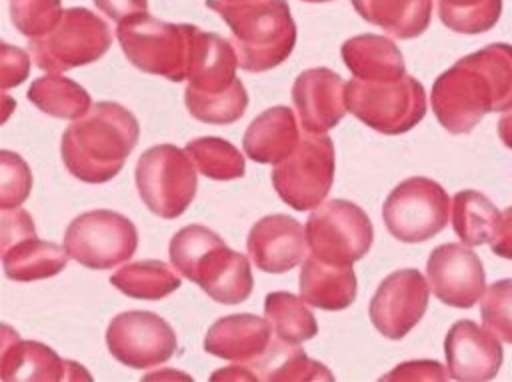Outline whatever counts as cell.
<instances>
[{
  "instance_id": "obj_1",
  "label": "cell",
  "mask_w": 512,
  "mask_h": 382,
  "mask_svg": "<svg viewBox=\"0 0 512 382\" xmlns=\"http://www.w3.org/2000/svg\"><path fill=\"white\" fill-rule=\"evenodd\" d=\"M430 102L450 134H468L488 112H510L512 46L494 42L460 58L434 80Z\"/></svg>"
},
{
  "instance_id": "obj_2",
  "label": "cell",
  "mask_w": 512,
  "mask_h": 382,
  "mask_svg": "<svg viewBox=\"0 0 512 382\" xmlns=\"http://www.w3.org/2000/svg\"><path fill=\"white\" fill-rule=\"evenodd\" d=\"M140 124L118 102H96L62 134L60 156L68 172L88 184H102L118 176L136 148Z\"/></svg>"
},
{
  "instance_id": "obj_3",
  "label": "cell",
  "mask_w": 512,
  "mask_h": 382,
  "mask_svg": "<svg viewBox=\"0 0 512 382\" xmlns=\"http://www.w3.org/2000/svg\"><path fill=\"white\" fill-rule=\"evenodd\" d=\"M206 8L232 30L242 70L266 72L292 54L296 24L286 0H206Z\"/></svg>"
},
{
  "instance_id": "obj_4",
  "label": "cell",
  "mask_w": 512,
  "mask_h": 382,
  "mask_svg": "<svg viewBox=\"0 0 512 382\" xmlns=\"http://www.w3.org/2000/svg\"><path fill=\"white\" fill-rule=\"evenodd\" d=\"M170 262L190 282H196L220 304H240L254 288L250 262L244 254L202 224L180 228L170 240Z\"/></svg>"
},
{
  "instance_id": "obj_5",
  "label": "cell",
  "mask_w": 512,
  "mask_h": 382,
  "mask_svg": "<svg viewBox=\"0 0 512 382\" xmlns=\"http://www.w3.org/2000/svg\"><path fill=\"white\" fill-rule=\"evenodd\" d=\"M194 24H172L134 14L116 26V38L128 62L146 74L182 82L188 76Z\"/></svg>"
},
{
  "instance_id": "obj_6",
  "label": "cell",
  "mask_w": 512,
  "mask_h": 382,
  "mask_svg": "<svg viewBox=\"0 0 512 382\" xmlns=\"http://www.w3.org/2000/svg\"><path fill=\"white\" fill-rule=\"evenodd\" d=\"M346 106L360 122L382 134H404L426 114V92L414 76L346 82Z\"/></svg>"
},
{
  "instance_id": "obj_7",
  "label": "cell",
  "mask_w": 512,
  "mask_h": 382,
  "mask_svg": "<svg viewBox=\"0 0 512 382\" xmlns=\"http://www.w3.org/2000/svg\"><path fill=\"white\" fill-rule=\"evenodd\" d=\"M134 178L144 206L166 220L182 216L198 188L196 164L174 144L148 148L136 162Z\"/></svg>"
},
{
  "instance_id": "obj_8",
  "label": "cell",
  "mask_w": 512,
  "mask_h": 382,
  "mask_svg": "<svg viewBox=\"0 0 512 382\" xmlns=\"http://www.w3.org/2000/svg\"><path fill=\"white\" fill-rule=\"evenodd\" d=\"M112 46L110 26L88 8H68L44 36L30 40L34 64L46 72H66L100 60Z\"/></svg>"
},
{
  "instance_id": "obj_9",
  "label": "cell",
  "mask_w": 512,
  "mask_h": 382,
  "mask_svg": "<svg viewBox=\"0 0 512 382\" xmlns=\"http://www.w3.org/2000/svg\"><path fill=\"white\" fill-rule=\"evenodd\" d=\"M336 172L334 144L328 134L306 132L296 150L274 164L272 186L294 210L318 208L328 196Z\"/></svg>"
},
{
  "instance_id": "obj_10",
  "label": "cell",
  "mask_w": 512,
  "mask_h": 382,
  "mask_svg": "<svg viewBox=\"0 0 512 382\" xmlns=\"http://www.w3.org/2000/svg\"><path fill=\"white\" fill-rule=\"evenodd\" d=\"M306 238L318 260L332 266H352L372 248L374 226L358 204L334 198L308 216Z\"/></svg>"
},
{
  "instance_id": "obj_11",
  "label": "cell",
  "mask_w": 512,
  "mask_h": 382,
  "mask_svg": "<svg viewBox=\"0 0 512 382\" xmlns=\"http://www.w3.org/2000/svg\"><path fill=\"white\" fill-rule=\"evenodd\" d=\"M64 248L84 268L110 270L134 256L138 230L124 214L98 208L76 216L68 224Z\"/></svg>"
},
{
  "instance_id": "obj_12",
  "label": "cell",
  "mask_w": 512,
  "mask_h": 382,
  "mask_svg": "<svg viewBox=\"0 0 512 382\" xmlns=\"http://www.w3.org/2000/svg\"><path fill=\"white\" fill-rule=\"evenodd\" d=\"M448 192L434 180L412 176L402 180L384 200L382 220L400 242H426L448 224Z\"/></svg>"
},
{
  "instance_id": "obj_13",
  "label": "cell",
  "mask_w": 512,
  "mask_h": 382,
  "mask_svg": "<svg viewBox=\"0 0 512 382\" xmlns=\"http://www.w3.org/2000/svg\"><path fill=\"white\" fill-rule=\"evenodd\" d=\"M106 346L124 366L146 370L170 360L178 350V338L162 316L148 310H128L110 320Z\"/></svg>"
},
{
  "instance_id": "obj_14",
  "label": "cell",
  "mask_w": 512,
  "mask_h": 382,
  "mask_svg": "<svg viewBox=\"0 0 512 382\" xmlns=\"http://www.w3.org/2000/svg\"><path fill=\"white\" fill-rule=\"evenodd\" d=\"M430 298V284L416 268H402L388 274L376 288L368 314L372 326L388 340L404 338L424 316Z\"/></svg>"
},
{
  "instance_id": "obj_15",
  "label": "cell",
  "mask_w": 512,
  "mask_h": 382,
  "mask_svg": "<svg viewBox=\"0 0 512 382\" xmlns=\"http://www.w3.org/2000/svg\"><path fill=\"white\" fill-rule=\"evenodd\" d=\"M428 284L434 296L454 308L474 306L486 290L482 260L468 244H440L426 262Z\"/></svg>"
},
{
  "instance_id": "obj_16",
  "label": "cell",
  "mask_w": 512,
  "mask_h": 382,
  "mask_svg": "<svg viewBox=\"0 0 512 382\" xmlns=\"http://www.w3.org/2000/svg\"><path fill=\"white\" fill-rule=\"evenodd\" d=\"M246 248L258 270L284 274L306 260V226L288 214L264 216L250 228Z\"/></svg>"
},
{
  "instance_id": "obj_17",
  "label": "cell",
  "mask_w": 512,
  "mask_h": 382,
  "mask_svg": "<svg viewBox=\"0 0 512 382\" xmlns=\"http://www.w3.org/2000/svg\"><path fill=\"white\" fill-rule=\"evenodd\" d=\"M292 104L306 132L326 134L346 114V82L330 68H310L296 76Z\"/></svg>"
},
{
  "instance_id": "obj_18",
  "label": "cell",
  "mask_w": 512,
  "mask_h": 382,
  "mask_svg": "<svg viewBox=\"0 0 512 382\" xmlns=\"http://www.w3.org/2000/svg\"><path fill=\"white\" fill-rule=\"evenodd\" d=\"M446 368L454 380H492L502 366V346L486 328L458 320L444 338Z\"/></svg>"
},
{
  "instance_id": "obj_19",
  "label": "cell",
  "mask_w": 512,
  "mask_h": 382,
  "mask_svg": "<svg viewBox=\"0 0 512 382\" xmlns=\"http://www.w3.org/2000/svg\"><path fill=\"white\" fill-rule=\"evenodd\" d=\"M2 380H90L84 366L62 360L50 346L34 340H22L10 326H2Z\"/></svg>"
},
{
  "instance_id": "obj_20",
  "label": "cell",
  "mask_w": 512,
  "mask_h": 382,
  "mask_svg": "<svg viewBox=\"0 0 512 382\" xmlns=\"http://www.w3.org/2000/svg\"><path fill=\"white\" fill-rule=\"evenodd\" d=\"M272 346L268 318L256 314H230L218 318L204 336V350L212 356L252 364Z\"/></svg>"
},
{
  "instance_id": "obj_21",
  "label": "cell",
  "mask_w": 512,
  "mask_h": 382,
  "mask_svg": "<svg viewBox=\"0 0 512 382\" xmlns=\"http://www.w3.org/2000/svg\"><path fill=\"white\" fill-rule=\"evenodd\" d=\"M236 68L238 54L230 40L198 26L192 28L186 88L200 94L224 92L236 80Z\"/></svg>"
},
{
  "instance_id": "obj_22",
  "label": "cell",
  "mask_w": 512,
  "mask_h": 382,
  "mask_svg": "<svg viewBox=\"0 0 512 382\" xmlns=\"http://www.w3.org/2000/svg\"><path fill=\"white\" fill-rule=\"evenodd\" d=\"M300 142L296 116L288 106H272L260 112L244 132L242 148L258 164H278Z\"/></svg>"
},
{
  "instance_id": "obj_23",
  "label": "cell",
  "mask_w": 512,
  "mask_h": 382,
  "mask_svg": "<svg viewBox=\"0 0 512 382\" xmlns=\"http://www.w3.org/2000/svg\"><path fill=\"white\" fill-rule=\"evenodd\" d=\"M300 296L322 310H344L356 300V274L352 266H332L308 256L300 270Z\"/></svg>"
},
{
  "instance_id": "obj_24",
  "label": "cell",
  "mask_w": 512,
  "mask_h": 382,
  "mask_svg": "<svg viewBox=\"0 0 512 382\" xmlns=\"http://www.w3.org/2000/svg\"><path fill=\"white\" fill-rule=\"evenodd\" d=\"M340 52L346 68L360 80H398L406 76L404 56L386 36H352L342 44Z\"/></svg>"
},
{
  "instance_id": "obj_25",
  "label": "cell",
  "mask_w": 512,
  "mask_h": 382,
  "mask_svg": "<svg viewBox=\"0 0 512 382\" xmlns=\"http://www.w3.org/2000/svg\"><path fill=\"white\" fill-rule=\"evenodd\" d=\"M70 254L64 246L40 240L36 234L18 240L2 250L4 274L16 282L52 278L66 268Z\"/></svg>"
},
{
  "instance_id": "obj_26",
  "label": "cell",
  "mask_w": 512,
  "mask_h": 382,
  "mask_svg": "<svg viewBox=\"0 0 512 382\" xmlns=\"http://www.w3.org/2000/svg\"><path fill=\"white\" fill-rule=\"evenodd\" d=\"M362 20L394 38H416L430 26L432 0H350Z\"/></svg>"
},
{
  "instance_id": "obj_27",
  "label": "cell",
  "mask_w": 512,
  "mask_h": 382,
  "mask_svg": "<svg viewBox=\"0 0 512 382\" xmlns=\"http://www.w3.org/2000/svg\"><path fill=\"white\" fill-rule=\"evenodd\" d=\"M28 100L44 114L62 120H78L92 108L90 94L78 82L58 72L32 80Z\"/></svg>"
},
{
  "instance_id": "obj_28",
  "label": "cell",
  "mask_w": 512,
  "mask_h": 382,
  "mask_svg": "<svg viewBox=\"0 0 512 382\" xmlns=\"http://www.w3.org/2000/svg\"><path fill=\"white\" fill-rule=\"evenodd\" d=\"M110 284L130 298L160 300L176 292L182 280L178 270L162 260H138L114 272Z\"/></svg>"
},
{
  "instance_id": "obj_29",
  "label": "cell",
  "mask_w": 512,
  "mask_h": 382,
  "mask_svg": "<svg viewBox=\"0 0 512 382\" xmlns=\"http://www.w3.org/2000/svg\"><path fill=\"white\" fill-rule=\"evenodd\" d=\"M308 302L290 292H270L264 298V316L268 318L276 340L284 344H302L316 336L318 324Z\"/></svg>"
},
{
  "instance_id": "obj_30",
  "label": "cell",
  "mask_w": 512,
  "mask_h": 382,
  "mask_svg": "<svg viewBox=\"0 0 512 382\" xmlns=\"http://www.w3.org/2000/svg\"><path fill=\"white\" fill-rule=\"evenodd\" d=\"M258 380H332L330 370L308 358L296 344L272 342L268 352L256 362L248 364Z\"/></svg>"
},
{
  "instance_id": "obj_31",
  "label": "cell",
  "mask_w": 512,
  "mask_h": 382,
  "mask_svg": "<svg viewBox=\"0 0 512 382\" xmlns=\"http://www.w3.org/2000/svg\"><path fill=\"white\" fill-rule=\"evenodd\" d=\"M498 218V208L478 190H460L452 198V228L468 246L490 242Z\"/></svg>"
},
{
  "instance_id": "obj_32",
  "label": "cell",
  "mask_w": 512,
  "mask_h": 382,
  "mask_svg": "<svg viewBox=\"0 0 512 382\" xmlns=\"http://www.w3.org/2000/svg\"><path fill=\"white\" fill-rule=\"evenodd\" d=\"M196 168L210 180H236L246 172V160L240 150L224 138H194L184 148Z\"/></svg>"
},
{
  "instance_id": "obj_33",
  "label": "cell",
  "mask_w": 512,
  "mask_h": 382,
  "mask_svg": "<svg viewBox=\"0 0 512 382\" xmlns=\"http://www.w3.org/2000/svg\"><path fill=\"white\" fill-rule=\"evenodd\" d=\"M184 104L192 118L206 124H232L240 120L248 108V92L242 80H234L230 88L218 94H200L184 90Z\"/></svg>"
},
{
  "instance_id": "obj_34",
  "label": "cell",
  "mask_w": 512,
  "mask_h": 382,
  "mask_svg": "<svg viewBox=\"0 0 512 382\" xmlns=\"http://www.w3.org/2000/svg\"><path fill=\"white\" fill-rule=\"evenodd\" d=\"M502 14V0H438L442 24L458 34L488 32Z\"/></svg>"
},
{
  "instance_id": "obj_35",
  "label": "cell",
  "mask_w": 512,
  "mask_h": 382,
  "mask_svg": "<svg viewBox=\"0 0 512 382\" xmlns=\"http://www.w3.org/2000/svg\"><path fill=\"white\" fill-rule=\"evenodd\" d=\"M60 0H12L10 18L16 30L26 38H40L48 34L62 18Z\"/></svg>"
},
{
  "instance_id": "obj_36",
  "label": "cell",
  "mask_w": 512,
  "mask_h": 382,
  "mask_svg": "<svg viewBox=\"0 0 512 382\" xmlns=\"http://www.w3.org/2000/svg\"><path fill=\"white\" fill-rule=\"evenodd\" d=\"M480 314L486 330L512 344V278L498 280L484 290Z\"/></svg>"
},
{
  "instance_id": "obj_37",
  "label": "cell",
  "mask_w": 512,
  "mask_h": 382,
  "mask_svg": "<svg viewBox=\"0 0 512 382\" xmlns=\"http://www.w3.org/2000/svg\"><path fill=\"white\" fill-rule=\"evenodd\" d=\"M32 190V172L26 160L10 150L0 152V208L10 210L26 202Z\"/></svg>"
},
{
  "instance_id": "obj_38",
  "label": "cell",
  "mask_w": 512,
  "mask_h": 382,
  "mask_svg": "<svg viewBox=\"0 0 512 382\" xmlns=\"http://www.w3.org/2000/svg\"><path fill=\"white\" fill-rule=\"evenodd\" d=\"M28 72H30L28 52L18 46L2 44V48H0V86H2V90L22 84L28 78Z\"/></svg>"
},
{
  "instance_id": "obj_39",
  "label": "cell",
  "mask_w": 512,
  "mask_h": 382,
  "mask_svg": "<svg viewBox=\"0 0 512 382\" xmlns=\"http://www.w3.org/2000/svg\"><path fill=\"white\" fill-rule=\"evenodd\" d=\"M0 222H2V242H0L2 250H6L8 246L16 244L18 240H22L26 236L36 234L32 216L26 210H22L20 206L10 208V210H2Z\"/></svg>"
},
{
  "instance_id": "obj_40",
  "label": "cell",
  "mask_w": 512,
  "mask_h": 382,
  "mask_svg": "<svg viewBox=\"0 0 512 382\" xmlns=\"http://www.w3.org/2000/svg\"><path fill=\"white\" fill-rule=\"evenodd\" d=\"M450 374L444 372V368L434 360H416V362H404L398 364L392 372L384 374L382 380H446Z\"/></svg>"
},
{
  "instance_id": "obj_41",
  "label": "cell",
  "mask_w": 512,
  "mask_h": 382,
  "mask_svg": "<svg viewBox=\"0 0 512 382\" xmlns=\"http://www.w3.org/2000/svg\"><path fill=\"white\" fill-rule=\"evenodd\" d=\"M490 248L496 256L512 260V206L500 214L494 234L490 238Z\"/></svg>"
},
{
  "instance_id": "obj_42",
  "label": "cell",
  "mask_w": 512,
  "mask_h": 382,
  "mask_svg": "<svg viewBox=\"0 0 512 382\" xmlns=\"http://www.w3.org/2000/svg\"><path fill=\"white\" fill-rule=\"evenodd\" d=\"M100 12L116 22H122L134 14L148 12V0H92Z\"/></svg>"
},
{
  "instance_id": "obj_43",
  "label": "cell",
  "mask_w": 512,
  "mask_h": 382,
  "mask_svg": "<svg viewBox=\"0 0 512 382\" xmlns=\"http://www.w3.org/2000/svg\"><path fill=\"white\" fill-rule=\"evenodd\" d=\"M258 380L254 370L246 364V366H228L224 370H218L212 374V380Z\"/></svg>"
},
{
  "instance_id": "obj_44",
  "label": "cell",
  "mask_w": 512,
  "mask_h": 382,
  "mask_svg": "<svg viewBox=\"0 0 512 382\" xmlns=\"http://www.w3.org/2000/svg\"><path fill=\"white\" fill-rule=\"evenodd\" d=\"M498 136L504 142V146H508L512 150V112L504 114L498 120Z\"/></svg>"
},
{
  "instance_id": "obj_45",
  "label": "cell",
  "mask_w": 512,
  "mask_h": 382,
  "mask_svg": "<svg viewBox=\"0 0 512 382\" xmlns=\"http://www.w3.org/2000/svg\"><path fill=\"white\" fill-rule=\"evenodd\" d=\"M2 100H4V116H2V122L8 118V114H10V106L14 104L6 94H2Z\"/></svg>"
},
{
  "instance_id": "obj_46",
  "label": "cell",
  "mask_w": 512,
  "mask_h": 382,
  "mask_svg": "<svg viewBox=\"0 0 512 382\" xmlns=\"http://www.w3.org/2000/svg\"><path fill=\"white\" fill-rule=\"evenodd\" d=\"M304 2H312V4H320V2H332V0H304Z\"/></svg>"
}]
</instances>
